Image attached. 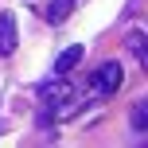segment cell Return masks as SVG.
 Wrapping results in <instances>:
<instances>
[{"label": "cell", "mask_w": 148, "mask_h": 148, "mask_svg": "<svg viewBox=\"0 0 148 148\" xmlns=\"http://www.w3.org/2000/svg\"><path fill=\"white\" fill-rule=\"evenodd\" d=\"M121 82H125V70H121L117 62H105V66H97V74L90 78V86H94L97 94H117Z\"/></svg>", "instance_id": "cell-1"}, {"label": "cell", "mask_w": 148, "mask_h": 148, "mask_svg": "<svg viewBox=\"0 0 148 148\" xmlns=\"http://www.w3.org/2000/svg\"><path fill=\"white\" fill-rule=\"evenodd\" d=\"M16 43H20V35H16V16L0 12V59H8V55L16 51Z\"/></svg>", "instance_id": "cell-2"}, {"label": "cell", "mask_w": 148, "mask_h": 148, "mask_svg": "<svg viewBox=\"0 0 148 148\" xmlns=\"http://www.w3.org/2000/svg\"><path fill=\"white\" fill-rule=\"evenodd\" d=\"M78 62H82V47H78V43H70L66 51L55 59V74H70L74 66H78Z\"/></svg>", "instance_id": "cell-3"}, {"label": "cell", "mask_w": 148, "mask_h": 148, "mask_svg": "<svg viewBox=\"0 0 148 148\" xmlns=\"http://www.w3.org/2000/svg\"><path fill=\"white\" fill-rule=\"evenodd\" d=\"M70 12H74V0H51V4H47V20L51 23H62Z\"/></svg>", "instance_id": "cell-4"}, {"label": "cell", "mask_w": 148, "mask_h": 148, "mask_svg": "<svg viewBox=\"0 0 148 148\" xmlns=\"http://www.w3.org/2000/svg\"><path fill=\"white\" fill-rule=\"evenodd\" d=\"M129 51L136 55V62H144V66H148V47H144V31H140V27L129 31Z\"/></svg>", "instance_id": "cell-5"}, {"label": "cell", "mask_w": 148, "mask_h": 148, "mask_svg": "<svg viewBox=\"0 0 148 148\" xmlns=\"http://www.w3.org/2000/svg\"><path fill=\"white\" fill-rule=\"evenodd\" d=\"M133 133H148V101L133 105Z\"/></svg>", "instance_id": "cell-6"}]
</instances>
